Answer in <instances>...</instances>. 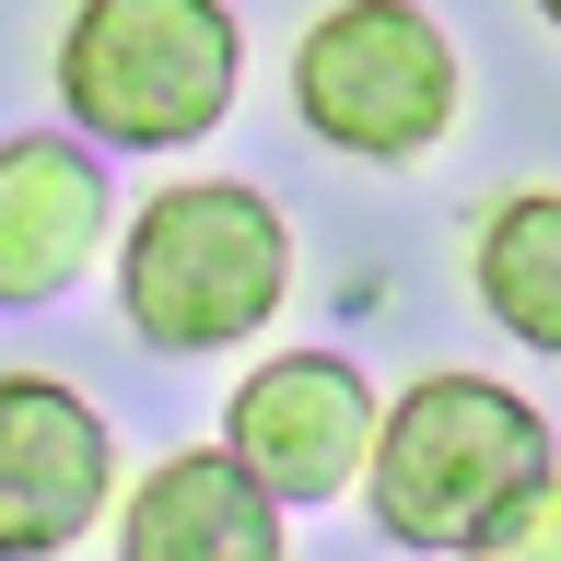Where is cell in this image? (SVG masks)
Listing matches in <instances>:
<instances>
[{"mask_svg":"<svg viewBox=\"0 0 561 561\" xmlns=\"http://www.w3.org/2000/svg\"><path fill=\"white\" fill-rule=\"evenodd\" d=\"M550 421L526 410L515 386L491 375H421L386 398V433H375V468H363V503L398 550H456L480 561V538L515 515L526 491L550 480Z\"/></svg>","mask_w":561,"mask_h":561,"instance_id":"6da1fadb","label":"cell"},{"mask_svg":"<svg viewBox=\"0 0 561 561\" xmlns=\"http://www.w3.org/2000/svg\"><path fill=\"white\" fill-rule=\"evenodd\" d=\"M280 293H293V222L257 187H234V175H199V187L140 199L129 245H117V305L175 363L257 340L280 316Z\"/></svg>","mask_w":561,"mask_h":561,"instance_id":"7a4b0ae2","label":"cell"},{"mask_svg":"<svg viewBox=\"0 0 561 561\" xmlns=\"http://www.w3.org/2000/svg\"><path fill=\"white\" fill-rule=\"evenodd\" d=\"M245 35L222 0H82L59 24V105L117 152L210 140L234 105Z\"/></svg>","mask_w":561,"mask_h":561,"instance_id":"3957f363","label":"cell"},{"mask_svg":"<svg viewBox=\"0 0 561 561\" xmlns=\"http://www.w3.org/2000/svg\"><path fill=\"white\" fill-rule=\"evenodd\" d=\"M456 70L445 24L421 0H328L293 47V105L328 152H363V164H410L456 129Z\"/></svg>","mask_w":561,"mask_h":561,"instance_id":"277c9868","label":"cell"},{"mask_svg":"<svg viewBox=\"0 0 561 561\" xmlns=\"http://www.w3.org/2000/svg\"><path fill=\"white\" fill-rule=\"evenodd\" d=\"M375 433H386V398L351 375L340 351H270L222 398V456L270 491L280 515L293 503H340L375 468Z\"/></svg>","mask_w":561,"mask_h":561,"instance_id":"5b68a950","label":"cell"},{"mask_svg":"<svg viewBox=\"0 0 561 561\" xmlns=\"http://www.w3.org/2000/svg\"><path fill=\"white\" fill-rule=\"evenodd\" d=\"M117 503V433L82 386L0 375V561H59Z\"/></svg>","mask_w":561,"mask_h":561,"instance_id":"8992f818","label":"cell"},{"mask_svg":"<svg viewBox=\"0 0 561 561\" xmlns=\"http://www.w3.org/2000/svg\"><path fill=\"white\" fill-rule=\"evenodd\" d=\"M105 245V175L82 140H0V305H59Z\"/></svg>","mask_w":561,"mask_h":561,"instance_id":"52a82bcc","label":"cell"},{"mask_svg":"<svg viewBox=\"0 0 561 561\" xmlns=\"http://www.w3.org/2000/svg\"><path fill=\"white\" fill-rule=\"evenodd\" d=\"M117 561H293V550H280L270 491L222 445H187L117 503Z\"/></svg>","mask_w":561,"mask_h":561,"instance_id":"ba28073f","label":"cell"},{"mask_svg":"<svg viewBox=\"0 0 561 561\" xmlns=\"http://www.w3.org/2000/svg\"><path fill=\"white\" fill-rule=\"evenodd\" d=\"M468 293H480V316L503 340H526V351L561 363V187H515V199L480 222Z\"/></svg>","mask_w":561,"mask_h":561,"instance_id":"9c48e42d","label":"cell"},{"mask_svg":"<svg viewBox=\"0 0 561 561\" xmlns=\"http://www.w3.org/2000/svg\"><path fill=\"white\" fill-rule=\"evenodd\" d=\"M480 561H561V468H550V480H538L515 515L480 538Z\"/></svg>","mask_w":561,"mask_h":561,"instance_id":"30bf717a","label":"cell"},{"mask_svg":"<svg viewBox=\"0 0 561 561\" xmlns=\"http://www.w3.org/2000/svg\"><path fill=\"white\" fill-rule=\"evenodd\" d=\"M538 12H550V35H561V0H538Z\"/></svg>","mask_w":561,"mask_h":561,"instance_id":"8fae6325","label":"cell"}]
</instances>
